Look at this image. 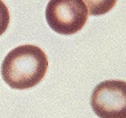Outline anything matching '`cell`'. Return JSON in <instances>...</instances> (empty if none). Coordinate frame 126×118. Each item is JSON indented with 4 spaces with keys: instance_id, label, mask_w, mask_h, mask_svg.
<instances>
[{
    "instance_id": "1",
    "label": "cell",
    "mask_w": 126,
    "mask_h": 118,
    "mask_svg": "<svg viewBox=\"0 0 126 118\" xmlns=\"http://www.w3.org/2000/svg\"><path fill=\"white\" fill-rule=\"evenodd\" d=\"M48 59L44 51L35 45H22L10 51L1 66L4 81L11 88H33L47 73Z\"/></svg>"
},
{
    "instance_id": "2",
    "label": "cell",
    "mask_w": 126,
    "mask_h": 118,
    "mask_svg": "<svg viewBox=\"0 0 126 118\" xmlns=\"http://www.w3.org/2000/svg\"><path fill=\"white\" fill-rule=\"evenodd\" d=\"M45 15L54 31L69 35L83 29L88 21V10L82 0H50Z\"/></svg>"
},
{
    "instance_id": "3",
    "label": "cell",
    "mask_w": 126,
    "mask_h": 118,
    "mask_svg": "<svg viewBox=\"0 0 126 118\" xmlns=\"http://www.w3.org/2000/svg\"><path fill=\"white\" fill-rule=\"evenodd\" d=\"M91 105L100 118H126V82H101L93 90Z\"/></svg>"
},
{
    "instance_id": "4",
    "label": "cell",
    "mask_w": 126,
    "mask_h": 118,
    "mask_svg": "<svg viewBox=\"0 0 126 118\" xmlns=\"http://www.w3.org/2000/svg\"><path fill=\"white\" fill-rule=\"evenodd\" d=\"M89 14L92 16L103 15L111 10L117 0H84Z\"/></svg>"
},
{
    "instance_id": "5",
    "label": "cell",
    "mask_w": 126,
    "mask_h": 118,
    "mask_svg": "<svg viewBox=\"0 0 126 118\" xmlns=\"http://www.w3.org/2000/svg\"><path fill=\"white\" fill-rule=\"evenodd\" d=\"M10 20V12L6 4L0 0V35L7 29Z\"/></svg>"
}]
</instances>
